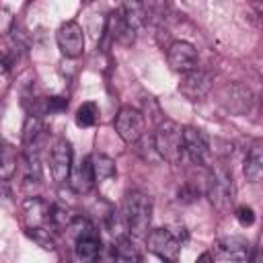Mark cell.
<instances>
[{
  "label": "cell",
  "mask_w": 263,
  "mask_h": 263,
  "mask_svg": "<svg viewBox=\"0 0 263 263\" xmlns=\"http://www.w3.org/2000/svg\"><path fill=\"white\" fill-rule=\"evenodd\" d=\"M115 132L125 144L134 146L146 134V117H144V113L138 111L136 107H129V105L121 107L117 111V115H115Z\"/></svg>",
  "instance_id": "cell-6"
},
{
  "label": "cell",
  "mask_w": 263,
  "mask_h": 263,
  "mask_svg": "<svg viewBox=\"0 0 263 263\" xmlns=\"http://www.w3.org/2000/svg\"><path fill=\"white\" fill-rule=\"evenodd\" d=\"M72 144L66 138H58L49 150V173L55 183H66L72 171Z\"/></svg>",
  "instance_id": "cell-8"
},
{
  "label": "cell",
  "mask_w": 263,
  "mask_h": 263,
  "mask_svg": "<svg viewBox=\"0 0 263 263\" xmlns=\"http://www.w3.org/2000/svg\"><path fill=\"white\" fill-rule=\"evenodd\" d=\"M247 263H263V259H261V247H259V242L249 251V257H247Z\"/></svg>",
  "instance_id": "cell-29"
},
{
  "label": "cell",
  "mask_w": 263,
  "mask_h": 263,
  "mask_svg": "<svg viewBox=\"0 0 263 263\" xmlns=\"http://www.w3.org/2000/svg\"><path fill=\"white\" fill-rule=\"evenodd\" d=\"M113 249H115V255L117 259H121L123 263H142V253L140 249L136 247V242L125 236V234H119L113 242Z\"/></svg>",
  "instance_id": "cell-19"
},
{
  "label": "cell",
  "mask_w": 263,
  "mask_h": 263,
  "mask_svg": "<svg viewBox=\"0 0 263 263\" xmlns=\"http://www.w3.org/2000/svg\"><path fill=\"white\" fill-rule=\"evenodd\" d=\"M27 236L33 238L41 249L55 251V236L49 228H27Z\"/></svg>",
  "instance_id": "cell-23"
},
{
  "label": "cell",
  "mask_w": 263,
  "mask_h": 263,
  "mask_svg": "<svg viewBox=\"0 0 263 263\" xmlns=\"http://www.w3.org/2000/svg\"><path fill=\"white\" fill-rule=\"evenodd\" d=\"M195 263H214V257H212V253H208V251H205V253H201V255L197 257V261H195Z\"/></svg>",
  "instance_id": "cell-30"
},
{
  "label": "cell",
  "mask_w": 263,
  "mask_h": 263,
  "mask_svg": "<svg viewBox=\"0 0 263 263\" xmlns=\"http://www.w3.org/2000/svg\"><path fill=\"white\" fill-rule=\"evenodd\" d=\"M123 220L132 236L146 238L152 222V199L140 189H129L123 197Z\"/></svg>",
  "instance_id": "cell-1"
},
{
  "label": "cell",
  "mask_w": 263,
  "mask_h": 263,
  "mask_svg": "<svg viewBox=\"0 0 263 263\" xmlns=\"http://www.w3.org/2000/svg\"><path fill=\"white\" fill-rule=\"evenodd\" d=\"M205 195L212 201V205L220 212H226L232 208L234 203V179L232 173L222 166V164H212L210 173H208V181H205Z\"/></svg>",
  "instance_id": "cell-3"
},
{
  "label": "cell",
  "mask_w": 263,
  "mask_h": 263,
  "mask_svg": "<svg viewBox=\"0 0 263 263\" xmlns=\"http://www.w3.org/2000/svg\"><path fill=\"white\" fill-rule=\"evenodd\" d=\"M74 119H76V125L78 127H92L99 121V107L92 101H86V103H82L76 109Z\"/></svg>",
  "instance_id": "cell-21"
},
{
  "label": "cell",
  "mask_w": 263,
  "mask_h": 263,
  "mask_svg": "<svg viewBox=\"0 0 263 263\" xmlns=\"http://www.w3.org/2000/svg\"><path fill=\"white\" fill-rule=\"evenodd\" d=\"M168 66L175 72H191L197 68V49L189 41H173L168 47Z\"/></svg>",
  "instance_id": "cell-12"
},
{
  "label": "cell",
  "mask_w": 263,
  "mask_h": 263,
  "mask_svg": "<svg viewBox=\"0 0 263 263\" xmlns=\"http://www.w3.org/2000/svg\"><path fill=\"white\" fill-rule=\"evenodd\" d=\"M41 138H43V119L39 113H29L25 123H23V152H37L39 154V146H41Z\"/></svg>",
  "instance_id": "cell-14"
},
{
  "label": "cell",
  "mask_w": 263,
  "mask_h": 263,
  "mask_svg": "<svg viewBox=\"0 0 263 263\" xmlns=\"http://www.w3.org/2000/svg\"><path fill=\"white\" fill-rule=\"evenodd\" d=\"M220 103L234 115H245L251 111L255 97L251 92L249 86L240 84V82H230L220 90Z\"/></svg>",
  "instance_id": "cell-10"
},
{
  "label": "cell",
  "mask_w": 263,
  "mask_h": 263,
  "mask_svg": "<svg viewBox=\"0 0 263 263\" xmlns=\"http://www.w3.org/2000/svg\"><path fill=\"white\" fill-rule=\"evenodd\" d=\"M14 27V14L10 8L6 6H0V39L6 37Z\"/></svg>",
  "instance_id": "cell-24"
},
{
  "label": "cell",
  "mask_w": 263,
  "mask_h": 263,
  "mask_svg": "<svg viewBox=\"0 0 263 263\" xmlns=\"http://www.w3.org/2000/svg\"><path fill=\"white\" fill-rule=\"evenodd\" d=\"M117 261V255H115V249L111 247V249H107V247H103V253L99 255V259H97V263H115Z\"/></svg>",
  "instance_id": "cell-28"
},
{
  "label": "cell",
  "mask_w": 263,
  "mask_h": 263,
  "mask_svg": "<svg viewBox=\"0 0 263 263\" xmlns=\"http://www.w3.org/2000/svg\"><path fill=\"white\" fill-rule=\"evenodd\" d=\"M181 240L171 228H152L146 234V247L164 263H177L181 253Z\"/></svg>",
  "instance_id": "cell-5"
},
{
  "label": "cell",
  "mask_w": 263,
  "mask_h": 263,
  "mask_svg": "<svg viewBox=\"0 0 263 263\" xmlns=\"http://www.w3.org/2000/svg\"><path fill=\"white\" fill-rule=\"evenodd\" d=\"M132 148H134L136 154H138L142 160H146V162H158V160H160V156H158V152H156V148H154V142H152V134H144V136L140 138V142H136Z\"/></svg>",
  "instance_id": "cell-22"
},
{
  "label": "cell",
  "mask_w": 263,
  "mask_h": 263,
  "mask_svg": "<svg viewBox=\"0 0 263 263\" xmlns=\"http://www.w3.org/2000/svg\"><path fill=\"white\" fill-rule=\"evenodd\" d=\"M95 173H92V164H90V156L80 158V162L76 166H72L70 171V185L76 193H88L95 185Z\"/></svg>",
  "instance_id": "cell-16"
},
{
  "label": "cell",
  "mask_w": 263,
  "mask_h": 263,
  "mask_svg": "<svg viewBox=\"0 0 263 263\" xmlns=\"http://www.w3.org/2000/svg\"><path fill=\"white\" fill-rule=\"evenodd\" d=\"M55 43H58V49L62 51V55L78 58L84 51V31H82L80 23L66 21L64 25H60V29L55 33Z\"/></svg>",
  "instance_id": "cell-9"
},
{
  "label": "cell",
  "mask_w": 263,
  "mask_h": 263,
  "mask_svg": "<svg viewBox=\"0 0 263 263\" xmlns=\"http://www.w3.org/2000/svg\"><path fill=\"white\" fill-rule=\"evenodd\" d=\"M197 197H199V191L193 189L191 185H185V187L179 189V201H181V203H191V201H195Z\"/></svg>",
  "instance_id": "cell-27"
},
{
  "label": "cell",
  "mask_w": 263,
  "mask_h": 263,
  "mask_svg": "<svg viewBox=\"0 0 263 263\" xmlns=\"http://www.w3.org/2000/svg\"><path fill=\"white\" fill-rule=\"evenodd\" d=\"M249 251L251 247L242 236H224V238H218L214 245L216 257L230 263H245L249 257Z\"/></svg>",
  "instance_id": "cell-13"
},
{
  "label": "cell",
  "mask_w": 263,
  "mask_h": 263,
  "mask_svg": "<svg viewBox=\"0 0 263 263\" xmlns=\"http://www.w3.org/2000/svg\"><path fill=\"white\" fill-rule=\"evenodd\" d=\"M245 177L247 181L251 183H259L261 177H263V142L261 140H255L253 146L249 148L247 156H245Z\"/></svg>",
  "instance_id": "cell-17"
},
{
  "label": "cell",
  "mask_w": 263,
  "mask_h": 263,
  "mask_svg": "<svg viewBox=\"0 0 263 263\" xmlns=\"http://www.w3.org/2000/svg\"><path fill=\"white\" fill-rule=\"evenodd\" d=\"M74 251L82 263H97L99 255L103 253V242H101L99 232L92 230V232H86V234L74 238Z\"/></svg>",
  "instance_id": "cell-15"
},
{
  "label": "cell",
  "mask_w": 263,
  "mask_h": 263,
  "mask_svg": "<svg viewBox=\"0 0 263 263\" xmlns=\"http://www.w3.org/2000/svg\"><path fill=\"white\" fill-rule=\"evenodd\" d=\"M90 164H92V173H95V181H105L115 177L117 168H115V160L111 156H107L105 152H95L90 156Z\"/></svg>",
  "instance_id": "cell-20"
},
{
  "label": "cell",
  "mask_w": 263,
  "mask_h": 263,
  "mask_svg": "<svg viewBox=\"0 0 263 263\" xmlns=\"http://www.w3.org/2000/svg\"><path fill=\"white\" fill-rule=\"evenodd\" d=\"M212 88H214V78H212L210 72H203V70L195 68V70H191V72L181 74L179 92H181L187 101H191V103L205 99V97L212 92Z\"/></svg>",
  "instance_id": "cell-7"
},
{
  "label": "cell",
  "mask_w": 263,
  "mask_h": 263,
  "mask_svg": "<svg viewBox=\"0 0 263 263\" xmlns=\"http://www.w3.org/2000/svg\"><path fill=\"white\" fill-rule=\"evenodd\" d=\"M68 107V99L66 97H49L45 101V111L55 113V111H64Z\"/></svg>",
  "instance_id": "cell-26"
},
{
  "label": "cell",
  "mask_w": 263,
  "mask_h": 263,
  "mask_svg": "<svg viewBox=\"0 0 263 263\" xmlns=\"http://www.w3.org/2000/svg\"><path fill=\"white\" fill-rule=\"evenodd\" d=\"M234 216H236V220H238L240 226H253L255 224V212L249 205H238L236 212H234Z\"/></svg>",
  "instance_id": "cell-25"
},
{
  "label": "cell",
  "mask_w": 263,
  "mask_h": 263,
  "mask_svg": "<svg viewBox=\"0 0 263 263\" xmlns=\"http://www.w3.org/2000/svg\"><path fill=\"white\" fill-rule=\"evenodd\" d=\"M183 154L195 166L210 168L214 164V150H212L210 138L199 127H193V125L183 127Z\"/></svg>",
  "instance_id": "cell-4"
},
{
  "label": "cell",
  "mask_w": 263,
  "mask_h": 263,
  "mask_svg": "<svg viewBox=\"0 0 263 263\" xmlns=\"http://www.w3.org/2000/svg\"><path fill=\"white\" fill-rule=\"evenodd\" d=\"M23 220L27 228H49L51 222V203L39 195H29L21 203Z\"/></svg>",
  "instance_id": "cell-11"
},
{
  "label": "cell",
  "mask_w": 263,
  "mask_h": 263,
  "mask_svg": "<svg viewBox=\"0 0 263 263\" xmlns=\"http://www.w3.org/2000/svg\"><path fill=\"white\" fill-rule=\"evenodd\" d=\"M152 142H154V148H156L160 160H166L171 164L181 162V158H183V127L177 121L162 117L156 123Z\"/></svg>",
  "instance_id": "cell-2"
},
{
  "label": "cell",
  "mask_w": 263,
  "mask_h": 263,
  "mask_svg": "<svg viewBox=\"0 0 263 263\" xmlns=\"http://www.w3.org/2000/svg\"><path fill=\"white\" fill-rule=\"evenodd\" d=\"M18 166V156L12 144L0 138V181H8L14 177Z\"/></svg>",
  "instance_id": "cell-18"
}]
</instances>
